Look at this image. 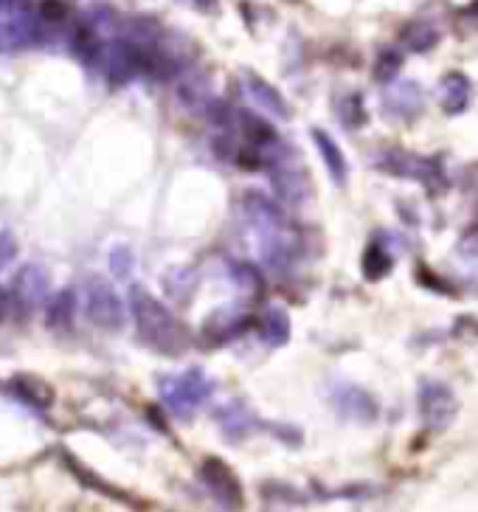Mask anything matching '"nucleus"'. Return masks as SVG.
I'll return each instance as SVG.
<instances>
[{
    "label": "nucleus",
    "instance_id": "c85d7f7f",
    "mask_svg": "<svg viewBox=\"0 0 478 512\" xmlns=\"http://www.w3.org/2000/svg\"><path fill=\"white\" fill-rule=\"evenodd\" d=\"M17 256V240L9 231H0V271H6Z\"/></svg>",
    "mask_w": 478,
    "mask_h": 512
},
{
    "label": "nucleus",
    "instance_id": "bb28decb",
    "mask_svg": "<svg viewBox=\"0 0 478 512\" xmlns=\"http://www.w3.org/2000/svg\"><path fill=\"white\" fill-rule=\"evenodd\" d=\"M403 68V54L397 48H383L374 62V79L377 82H391L397 79V71Z\"/></svg>",
    "mask_w": 478,
    "mask_h": 512
},
{
    "label": "nucleus",
    "instance_id": "0eeeda50",
    "mask_svg": "<svg viewBox=\"0 0 478 512\" xmlns=\"http://www.w3.org/2000/svg\"><path fill=\"white\" fill-rule=\"evenodd\" d=\"M85 313L102 330H121L124 324V304L116 296L113 285L102 276H93L85 282Z\"/></svg>",
    "mask_w": 478,
    "mask_h": 512
},
{
    "label": "nucleus",
    "instance_id": "f257e3e1",
    "mask_svg": "<svg viewBox=\"0 0 478 512\" xmlns=\"http://www.w3.org/2000/svg\"><path fill=\"white\" fill-rule=\"evenodd\" d=\"M239 211L248 245L254 248L256 256L273 271L290 268L299 256V231L287 220V214L259 192H248L242 197Z\"/></svg>",
    "mask_w": 478,
    "mask_h": 512
},
{
    "label": "nucleus",
    "instance_id": "c756f323",
    "mask_svg": "<svg viewBox=\"0 0 478 512\" xmlns=\"http://www.w3.org/2000/svg\"><path fill=\"white\" fill-rule=\"evenodd\" d=\"M467 183H470V186H467V192L476 197V203H478V166H470V169H467Z\"/></svg>",
    "mask_w": 478,
    "mask_h": 512
},
{
    "label": "nucleus",
    "instance_id": "f3484780",
    "mask_svg": "<svg viewBox=\"0 0 478 512\" xmlns=\"http://www.w3.org/2000/svg\"><path fill=\"white\" fill-rule=\"evenodd\" d=\"M217 422H220V428H223V434L228 442H239V439H245L251 431H254L259 420H256L254 414H251V408L245 406V403H231V406H223L217 411Z\"/></svg>",
    "mask_w": 478,
    "mask_h": 512
},
{
    "label": "nucleus",
    "instance_id": "a211bd4d",
    "mask_svg": "<svg viewBox=\"0 0 478 512\" xmlns=\"http://www.w3.org/2000/svg\"><path fill=\"white\" fill-rule=\"evenodd\" d=\"M12 392H15L26 406L37 408V411H45V408H51V403H54V389L37 375H17L15 380H12Z\"/></svg>",
    "mask_w": 478,
    "mask_h": 512
},
{
    "label": "nucleus",
    "instance_id": "20e7f679",
    "mask_svg": "<svg viewBox=\"0 0 478 512\" xmlns=\"http://www.w3.org/2000/svg\"><path fill=\"white\" fill-rule=\"evenodd\" d=\"M374 166L386 175L403 178V181L422 183L431 195H439L448 189V178H445V166L439 158H425L417 152L400 150V147H389L374 155Z\"/></svg>",
    "mask_w": 478,
    "mask_h": 512
},
{
    "label": "nucleus",
    "instance_id": "f8f14e48",
    "mask_svg": "<svg viewBox=\"0 0 478 512\" xmlns=\"http://www.w3.org/2000/svg\"><path fill=\"white\" fill-rule=\"evenodd\" d=\"M270 181H273V189H276V195L282 197L284 203H301L307 197V192H310V178L301 169L293 152L270 166Z\"/></svg>",
    "mask_w": 478,
    "mask_h": 512
},
{
    "label": "nucleus",
    "instance_id": "423d86ee",
    "mask_svg": "<svg viewBox=\"0 0 478 512\" xmlns=\"http://www.w3.org/2000/svg\"><path fill=\"white\" fill-rule=\"evenodd\" d=\"M40 40V20L29 0H0V54L20 51Z\"/></svg>",
    "mask_w": 478,
    "mask_h": 512
},
{
    "label": "nucleus",
    "instance_id": "4468645a",
    "mask_svg": "<svg viewBox=\"0 0 478 512\" xmlns=\"http://www.w3.org/2000/svg\"><path fill=\"white\" fill-rule=\"evenodd\" d=\"M242 91H245V96H248L256 107H262V110L270 113L273 119H290V105L284 102V96L279 93V88H273L268 79H262L256 71H245V74H242Z\"/></svg>",
    "mask_w": 478,
    "mask_h": 512
},
{
    "label": "nucleus",
    "instance_id": "1a4fd4ad",
    "mask_svg": "<svg viewBox=\"0 0 478 512\" xmlns=\"http://www.w3.org/2000/svg\"><path fill=\"white\" fill-rule=\"evenodd\" d=\"M329 400H332V406H335V411H338L344 420L360 422V425H369V422L377 420V414H380L377 400H374L366 389H360V386L338 383V386L329 392Z\"/></svg>",
    "mask_w": 478,
    "mask_h": 512
},
{
    "label": "nucleus",
    "instance_id": "9b49d317",
    "mask_svg": "<svg viewBox=\"0 0 478 512\" xmlns=\"http://www.w3.org/2000/svg\"><path fill=\"white\" fill-rule=\"evenodd\" d=\"M251 327V316L237 307V304H225L220 310H214L209 318H206V324H203V341L209 344V347H220V344H228V341H234L237 335Z\"/></svg>",
    "mask_w": 478,
    "mask_h": 512
},
{
    "label": "nucleus",
    "instance_id": "f03ea898",
    "mask_svg": "<svg viewBox=\"0 0 478 512\" xmlns=\"http://www.w3.org/2000/svg\"><path fill=\"white\" fill-rule=\"evenodd\" d=\"M130 310H133L135 318V332L147 347L161 352V355H169V358H178L186 352L189 332L147 287L130 290Z\"/></svg>",
    "mask_w": 478,
    "mask_h": 512
},
{
    "label": "nucleus",
    "instance_id": "7ed1b4c3",
    "mask_svg": "<svg viewBox=\"0 0 478 512\" xmlns=\"http://www.w3.org/2000/svg\"><path fill=\"white\" fill-rule=\"evenodd\" d=\"M158 394L166 411L178 420H192L197 408L203 406L214 394V380H211L203 369H186V372H175V375L158 377Z\"/></svg>",
    "mask_w": 478,
    "mask_h": 512
},
{
    "label": "nucleus",
    "instance_id": "2eb2a0df",
    "mask_svg": "<svg viewBox=\"0 0 478 512\" xmlns=\"http://www.w3.org/2000/svg\"><path fill=\"white\" fill-rule=\"evenodd\" d=\"M473 102V82L459 71H450L439 82V105L448 116H459Z\"/></svg>",
    "mask_w": 478,
    "mask_h": 512
},
{
    "label": "nucleus",
    "instance_id": "2f4dec72",
    "mask_svg": "<svg viewBox=\"0 0 478 512\" xmlns=\"http://www.w3.org/2000/svg\"><path fill=\"white\" fill-rule=\"evenodd\" d=\"M470 12H473V15H478V0H473V3H470Z\"/></svg>",
    "mask_w": 478,
    "mask_h": 512
},
{
    "label": "nucleus",
    "instance_id": "ddd939ff",
    "mask_svg": "<svg viewBox=\"0 0 478 512\" xmlns=\"http://www.w3.org/2000/svg\"><path fill=\"white\" fill-rule=\"evenodd\" d=\"M200 473H203V484L223 501L225 507H242V484H239L237 473L225 465L223 459L209 456L200 467Z\"/></svg>",
    "mask_w": 478,
    "mask_h": 512
},
{
    "label": "nucleus",
    "instance_id": "cd10ccee",
    "mask_svg": "<svg viewBox=\"0 0 478 512\" xmlns=\"http://www.w3.org/2000/svg\"><path fill=\"white\" fill-rule=\"evenodd\" d=\"M133 265L135 259L133 254H130V248L119 245V248L110 251V268L116 273V279H130V276H133Z\"/></svg>",
    "mask_w": 478,
    "mask_h": 512
},
{
    "label": "nucleus",
    "instance_id": "a878e982",
    "mask_svg": "<svg viewBox=\"0 0 478 512\" xmlns=\"http://www.w3.org/2000/svg\"><path fill=\"white\" fill-rule=\"evenodd\" d=\"M453 259L462 271L478 276V228H470L467 234L459 237V242L453 245Z\"/></svg>",
    "mask_w": 478,
    "mask_h": 512
},
{
    "label": "nucleus",
    "instance_id": "dca6fc26",
    "mask_svg": "<svg viewBox=\"0 0 478 512\" xmlns=\"http://www.w3.org/2000/svg\"><path fill=\"white\" fill-rule=\"evenodd\" d=\"M313 141H315V150L321 155V161L327 166L329 178L335 186H344L346 178H349V164H346V155L344 150L338 147V141L329 136L327 130H313Z\"/></svg>",
    "mask_w": 478,
    "mask_h": 512
},
{
    "label": "nucleus",
    "instance_id": "5701e85b",
    "mask_svg": "<svg viewBox=\"0 0 478 512\" xmlns=\"http://www.w3.org/2000/svg\"><path fill=\"white\" fill-rule=\"evenodd\" d=\"M76 316V293L62 290L48 302V327L51 330H68Z\"/></svg>",
    "mask_w": 478,
    "mask_h": 512
},
{
    "label": "nucleus",
    "instance_id": "412c9836",
    "mask_svg": "<svg viewBox=\"0 0 478 512\" xmlns=\"http://www.w3.org/2000/svg\"><path fill=\"white\" fill-rule=\"evenodd\" d=\"M259 330H262V338L268 341L270 347H284L290 341V316L287 310L273 304L265 310V316L259 321Z\"/></svg>",
    "mask_w": 478,
    "mask_h": 512
},
{
    "label": "nucleus",
    "instance_id": "39448f33",
    "mask_svg": "<svg viewBox=\"0 0 478 512\" xmlns=\"http://www.w3.org/2000/svg\"><path fill=\"white\" fill-rule=\"evenodd\" d=\"M417 406L422 425H425L428 434L448 431L450 425L456 422V414H459V400H456L453 389H450L448 383H442V380H434V377H425L419 383Z\"/></svg>",
    "mask_w": 478,
    "mask_h": 512
},
{
    "label": "nucleus",
    "instance_id": "6ab92c4d",
    "mask_svg": "<svg viewBox=\"0 0 478 512\" xmlns=\"http://www.w3.org/2000/svg\"><path fill=\"white\" fill-rule=\"evenodd\" d=\"M200 285V273L192 265H178L164 273V290L175 302H189Z\"/></svg>",
    "mask_w": 478,
    "mask_h": 512
},
{
    "label": "nucleus",
    "instance_id": "6e6552de",
    "mask_svg": "<svg viewBox=\"0 0 478 512\" xmlns=\"http://www.w3.org/2000/svg\"><path fill=\"white\" fill-rule=\"evenodd\" d=\"M425 110V91L414 79H391L383 96V113L394 121H414Z\"/></svg>",
    "mask_w": 478,
    "mask_h": 512
},
{
    "label": "nucleus",
    "instance_id": "393cba45",
    "mask_svg": "<svg viewBox=\"0 0 478 512\" xmlns=\"http://www.w3.org/2000/svg\"><path fill=\"white\" fill-rule=\"evenodd\" d=\"M338 119L344 124L346 130H360V127H366V121H369V113H366V102H363V96L360 93H344L341 99H338Z\"/></svg>",
    "mask_w": 478,
    "mask_h": 512
},
{
    "label": "nucleus",
    "instance_id": "7c9ffc66",
    "mask_svg": "<svg viewBox=\"0 0 478 512\" xmlns=\"http://www.w3.org/2000/svg\"><path fill=\"white\" fill-rule=\"evenodd\" d=\"M183 3H189V6H197V9H206L209 3H214V0H183Z\"/></svg>",
    "mask_w": 478,
    "mask_h": 512
},
{
    "label": "nucleus",
    "instance_id": "4be33fe9",
    "mask_svg": "<svg viewBox=\"0 0 478 512\" xmlns=\"http://www.w3.org/2000/svg\"><path fill=\"white\" fill-rule=\"evenodd\" d=\"M228 268H231V279H234V285L239 287L242 296H248V299L265 296V279L251 262H231Z\"/></svg>",
    "mask_w": 478,
    "mask_h": 512
},
{
    "label": "nucleus",
    "instance_id": "9d476101",
    "mask_svg": "<svg viewBox=\"0 0 478 512\" xmlns=\"http://www.w3.org/2000/svg\"><path fill=\"white\" fill-rule=\"evenodd\" d=\"M48 285H51L48 271H45L43 265L31 262V265H23L17 271V276L12 279V287H9V296H12L17 310H34L37 304L45 302Z\"/></svg>",
    "mask_w": 478,
    "mask_h": 512
},
{
    "label": "nucleus",
    "instance_id": "b1692460",
    "mask_svg": "<svg viewBox=\"0 0 478 512\" xmlns=\"http://www.w3.org/2000/svg\"><path fill=\"white\" fill-rule=\"evenodd\" d=\"M436 43H439V31H436L431 23H425V20H414V23H408L403 29V46L408 48V51L425 54V51H431Z\"/></svg>",
    "mask_w": 478,
    "mask_h": 512
},
{
    "label": "nucleus",
    "instance_id": "aec40b11",
    "mask_svg": "<svg viewBox=\"0 0 478 512\" xmlns=\"http://www.w3.org/2000/svg\"><path fill=\"white\" fill-rule=\"evenodd\" d=\"M360 268H363V276H366L369 282H377V279L389 276L391 268H394V254H391V248L386 245V240L369 242V248H366V254H363Z\"/></svg>",
    "mask_w": 478,
    "mask_h": 512
}]
</instances>
